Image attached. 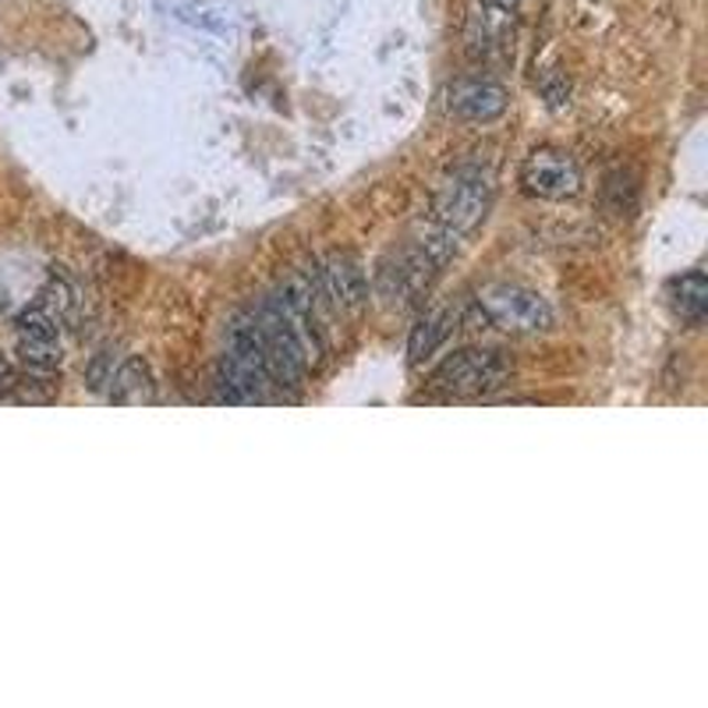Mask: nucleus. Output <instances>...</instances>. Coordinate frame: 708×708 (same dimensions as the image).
I'll list each match as a JSON object with an SVG mask.
<instances>
[{"label":"nucleus","mask_w":708,"mask_h":708,"mask_svg":"<svg viewBox=\"0 0 708 708\" xmlns=\"http://www.w3.org/2000/svg\"><path fill=\"white\" fill-rule=\"evenodd\" d=\"M270 387H273V376L266 366V351H263V340H258L255 319L237 316L228 330V351L220 358L216 401L255 404V401H263Z\"/></svg>","instance_id":"f257e3e1"},{"label":"nucleus","mask_w":708,"mask_h":708,"mask_svg":"<svg viewBox=\"0 0 708 708\" xmlns=\"http://www.w3.org/2000/svg\"><path fill=\"white\" fill-rule=\"evenodd\" d=\"M489 202H493L489 170H482L478 163L457 167L454 175L440 184V192L433 199V220L436 228H443L451 237H464L486 220Z\"/></svg>","instance_id":"f03ea898"},{"label":"nucleus","mask_w":708,"mask_h":708,"mask_svg":"<svg viewBox=\"0 0 708 708\" xmlns=\"http://www.w3.org/2000/svg\"><path fill=\"white\" fill-rule=\"evenodd\" d=\"M514 366L504 351L493 348H464L443 358L436 372L429 376V387L443 397H489L499 387H507Z\"/></svg>","instance_id":"7ed1b4c3"},{"label":"nucleus","mask_w":708,"mask_h":708,"mask_svg":"<svg viewBox=\"0 0 708 708\" xmlns=\"http://www.w3.org/2000/svg\"><path fill=\"white\" fill-rule=\"evenodd\" d=\"M478 313L489 326L517 337L546 334L552 326V308L539 290L521 284H493L478 295Z\"/></svg>","instance_id":"20e7f679"},{"label":"nucleus","mask_w":708,"mask_h":708,"mask_svg":"<svg viewBox=\"0 0 708 708\" xmlns=\"http://www.w3.org/2000/svg\"><path fill=\"white\" fill-rule=\"evenodd\" d=\"M14 348L29 376H54L61 369V319L40 298L14 319Z\"/></svg>","instance_id":"39448f33"},{"label":"nucleus","mask_w":708,"mask_h":708,"mask_svg":"<svg viewBox=\"0 0 708 708\" xmlns=\"http://www.w3.org/2000/svg\"><path fill=\"white\" fill-rule=\"evenodd\" d=\"M581 167L574 163V157H567L560 149H535L528 152V160L521 163V184L525 192L535 199L546 202H563L574 199L581 192Z\"/></svg>","instance_id":"423d86ee"},{"label":"nucleus","mask_w":708,"mask_h":708,"mask_svg":"<svg viewBox=\"0 0 708 708\" xmlns=\"http://www.w3.org/2000/svg\"><path fill=\"white\" fill-rule=\"evenodd\" d=\"M510 107V96L499 82L468 75L457 78L451 89H446V110L457 120H472V125H489V120L504 117Z\"/></svg>","instance_id":"0eeeda50"},{"label":"nucleus","mask_w":708,"mask_h":708,"mask_svg":"<svg viewBox=\"0 0 708 708\" xmlns=\"http://www.w3.org/2000/svg\"><path fill=\"white\" fill-rule=\"evenodd\" d=\"M316 284H319V295L330 302L334 308H358L369 295V284H366V273L348 255H334L316 273Z\"/></svg>","instance_id":"6e6552de"},{"label":"nucleus","mask_w":708,"mask_h":708,"mask_svg":"<svg viewBox=\"0 0 708 708\" xmlns=\"http://www.w3.org/2000/svg\"><path fill=\"white\" fill-rule=\"evenodd\" d=\"M454 330H457V313H451V308H443V305L429 308V313L414 323V330L408 337V361L411 366H425V361L451 340Z\"/></svg>","instance_id":"1a4fd4ad"},{"label":"nucleus","mask_w":708,"mask_h":708,"mask_svg":"<svg viewBox=\"0 0 708 708\" xmlns=\"http://www.w3.org/2000/svg\"><path fill=\"white\" fill-rule=\"evenodd\" d=\"M510 22L514 14L507 8H493V4H482L472 8V19H468V50L475 57H489L496 50H507L510 43Z\"/></svg>","instance_id":"9d476101"},{"label":"nucleus","mask_w":708,"mask_h":708,"mask_svg":"<svg viewBox=\"0 0 708 708\" xmlns=\"http://www.w3.org/2000/svg\"><path fill=\"white\" fill-rule=\"evenodd\" d=\"M669 305L684 323H701L708 313V281L701 270L684 273L680 281L669 284Z\"/></svg>","instance_id":"9b49d317"},{"label":"nucleus","mask_w":708,"mask_h":708,"mask_svg":"<svg viewBox=\"0 0 708 708\" xmlns=\"http://www.w3.org/2000/svg\"><path fill=\"white\" fill-rule=\"evenodd\" d=\"M542 93L549 99V107H563L567 96H571V85H567V78H560V75H549L542 82Z\"/></svg>","instance_id":"f8f14e48"},{"label":"nucleus","mask_w":708,"mask_h":708,"mask_svg":"<svg viewBox=\"0 0 708 708\" xmlns=\"http://www.w3.org/2000/svg\"><path fill=\"white\" fill-rule=\"evenodd\" d=\"M14 383H19V376H14V369L8 366L4 358H0V397L14 393Z\"/></svg>","instance_id":"ddd939ff"},{"label":"nucleus","mask_w":708,"mask_h":708,"mask_svg":"<svg viewBox=\"0 0 708 708\" xmlns=\"http://www.w3.org/2000/svg\"><path fill=\"white\" fill-rule=\"evenodd\" d=\"M482 4H493V8H507V11H514L521 0H482Z\"/></svg>","instance_id":"4468645a"},{"label":"nucleus","mask_w":708,"mask_h":708,"mask_svg":"<svg viewBox=\"0 0 708 708\" xmlns=\"http://www.w3.org/2000/svg\"><path fill=\"white\" fill-rule=\"evenodd\" d=\"M4 305H8V295H4V287H0V313H4Z\"/></svg>","instance_id":"2eb2a0df"}]
</instances>
